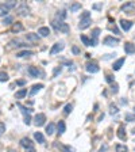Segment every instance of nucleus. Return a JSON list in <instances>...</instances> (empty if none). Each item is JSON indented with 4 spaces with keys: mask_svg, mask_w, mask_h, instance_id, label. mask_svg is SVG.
I'll return each mask as SVG.
<instances>
[{
    "mask_svg": "<svg viewBox=\"0 0 135 152\" xmlns=\"http://www.w3.org/2000/svg\"><path fill=\"white\" fill-rule=\"evenodd\" d=\"M92 23V19H91V14H89L88 11H84L81 15V19H80V23H78V29H81V30H85L91 26Z\"/></svg>",
    "mask_w": 135,
    "mask_h": 152,
    "instance_id": "nucleus-1",
    "label": "nucleus"
},
{
    "mask_svg": "<svg viewBox=\"0 0 135 152\" xmlns=\"http://www.w3.org/2000/svg\"><path fill=\"white\" fill-rule=\"evenodd\" d=\"M51 26H53L57 31H61V33H65V34H68L69 33V26H68V23H64V22H58V21H53V23H51Z\"/></svg>",
    "mask_w": 135,
    "mask_h": 152,
    "instance_id": "nucleus-2",
    "label": "nucleus"
},
{
    "mask_svg": "<svg viewBox=\"0 0 135 152\" xmlns=\"http://www.w3.org/2000/svg\"><path fill=\"white\" fill-rule=\"evenodd\" d=\"M29 11H30V7L26 3H20L18 7H16V14L20 15V16H27V15H29Z\"/></svg>",
    "mask_w": 135,
    "mask_h": 152,
    "instance_id": "nucleus-3",
    "label": "nucleus"
},
{
    "mask_svg": "<svg viewBox=\"0 0 135 152\" xmlns=\"http://www.w3.org/2000/svg\"><path fill=\"white\" fill-rule=\"evenodd\" d=\"M45 121H46V116H45L43 113H39L34 117V124H35L37 126H42V125H45Z\"/></svg>",
    "mask_w": 135,
    "mask_h": 152,
    "instance_id": "nucleus-4",
    "label": "nucleus"
},
{
    "mask_svg": "<svg viewBox=\"0 0 135 152\" xmlns=\"http://www.w3.org/2000/svg\"><path fill=\"white\" fill-rule=\"evenodd\" d=\"M120 10L123 12H127V14H131L132 11L135 10V3L134 1H128V3H124L123 6L120 7Z\"/></svg>",
    "mask_w": 135,
    "mask_h": 152,
    "instance_id": "nucleus-5",
    "label": "nucleus"
},
{
    "mask_svg": "<svg viewBox=\"0 0 135 152\" xmlns=\"http://www.w3.org/2000/svg\"><path fill=\"white\" fill-rule=\"evenodd\" d=\"M65 48L64 42H57V44H54L53 48L50 49V54H56V53H60V52H62Z\"/></svg>",
    "mask_w": 135,
    "mask_h": 152,
    "instance_id": "nucleus-6",
    "label": "nucleus"
},
{
    "mask_svg": "<svg viewBox=\"0 0 135 152\" xmlns=\"http://www.w3.org/2000/svg\"><path fill=\"white\" fill-rule=\"evenodd\" d=\"M103 44H104V45H107V46H115V45H117V44H119V38H114V37L108 36V37H105V38H104Z\"/></svg>",
    "mask_w": 135,
    "mask_h": 152,
    "instance_id": "nucleus-7",
    "label": "nucleus"
},
{
    "mask_svg": "<svg viewBox=\"0 0 135 152\" xmlns=\"http://www.w3.org/2000/svg\"><path fill=\"white\" fill-rule=\"evenodd\" d=\"M86 71L88 72H91V74H97V72L100 71V68H99V65H97L96 63H88L86 64Z\"/></svg>",
    "mask_w": 135,
    "mask_h": 152,
    "instance_id": "nucleus-8",
    "label": "nucleus"
},
{
    "mask_svg": "<svg viewBox=\"0 0 135 152\" xmlns=\"http://www.w3.org/2000/svg\"><path fill=\"white\" fill-rule=\"evenodd\" d=\"M8 46L10 48H26V46H30V45H26V44H23L19 39H12V41H10Z\"/></svg>",
    "mask_w": 135,
    "mask_h": 152,
    "instance_id": "nucleus-9",
    "label": "nucleus"
},
{
    "mask_svg": "<svg viewBox=\"0 0 135 152\" xmlns=\"http://www.w3.org/2000/svg\"><path fill=\"white\" fill-rule=\"evenodd\" d=\"M100 30L99 27H96V29H93V31H92V46H96L97 45V38H99V34H100Z\"/></svg>",
    "mask_w": 135,
    "mask_h": 152,
    "instance_id": "nucleus-10",
    "label": "nucleus"
},
{
    "mask_svg": "<svg viewBox=\"0 0 135 152\" xmlns=\"http://www.w3.org/2000/svg\"><path fill=\"white\" fill-rule=\"evenodd\" d=\"M124 52L126 53H135V44L132 42H126L124 44Z\"/></svg>",
    "mask_w": 135,
    "mask_h": 152,
    "instance_id": "nucleus-11",
    "label": "nucleus"
},
{
    "mask_svg": "<svg viewBox=\"0 0 135 152\" xmlns=\"http://www.w3.org/2000/svg\"><path fill=\"white\" fill-rule=\"evenodd\" d=\"M120 26H122V29H123L124 31H128V30H130V29L132 27V22L122 19V21H120Z\"/></svg>",
    "mask_w": 135,
    "mask_h": 152,
    "instance_id": "nucleus-12",
    "label": "nucleus"
},
{
    "mask_svg": "<svg viewBox=\"0 0 135 152\" xmlns=\"http://www.w3.org/2000/svg\"><path fill=\"white\" fill-rule=\"evenodd\" d=\"M20 145L27 149V148H31V147H32V143H31V140H30L29 137H23L20 140Z\"/></svg>",
    "mask_w": 135,
    "mask_h": 152,
    "instance_id": "nucleus-13",
    "label": "nucleus"
},
{
    "mask_svg": "<svg viewBox=\"0 0 135 152\" xmlns=\"http://www.w3.org/2000/svg\"><path fill=\"white\" fill-rule=\"evenodd\" d=\"M26 38H27V41H31V42H38L39 41V36L35 34V33H29V34H26Z\"/></svg>",
    "mask_w": 135,
    "mask_h": 152,
    "instance_id": "nucleus-14",
    "label": "nucleus"
},
{
    "mask_svg": "<svg viewBox=\"0 0 135 152\" xmlns=\"http://www.w3.org/2000/svg\"><path fill=\"white\" fill-rule=\"evenodd\" d=\"M117 137L120 138V140H126V129L123 125H120L119 129H117Z\"/></svg>",
    "mask_w": 135,
    "mask_h": 152,
    "instance_id": "nucleus-15",
    "label": "nucleus"
},
{
    "mask_svg": "<svg viewBox=\"0 0 135 152\" xmlns=\"http://www.w3.org/2000/svg\"><path fill=\"white\" fill-rule=\"evenodd\" d=\"M124 61H126V59L124 57H122V59H119V60L116 61V63L114 64V71H119V69H120L122 68V65H123V64H124Z\"/></svg>",
    "mask_w": 135,
    "mask_h": 152,
    "instance_id": "nucleus-16",
    "label": "nucleus"
},
{
    "mask_svg": "<svg viewBox=\"0 0 135 152\" xmlns=\"http://www.w3.org/2000/svg\"><path fill=\"white\" fill-rule=\"evenodd\" d=\"M29 74L31 75L32 78H38L41 75V72H39V69L37 67H29Z\"/></svg>",
    "mask_w": 135,
    "mask_h": 152,
    "instance_id": "nucleus-17",
    "label": "nucleus"
},
{
    "mask_svg": "<svg viewBox=\"0 0 135 152\" xmlns=\"http://www.w3.org/2000/svg\"><path fill=\"white\" fill-rule=\"evenodd\" d=\"M34 52L31 50H22V52H18L16 53V57H29V56H32Z\"/></svg>",
    "mask_w": 135,
    "mask_h": 152,
    "instance_id": "nucleus-18",
    "label": "nucleus"
},
{
    "mask_svg": "<svg viewBox=\"0 0 135 152\" xmlns=\"http://www.w3.org/2000/svg\"><path fill=\"white\" fill-rule=\"evenodd\" d=\"M23 30V26H22V23H19V22H16L12 27H11V31L12 33H19V31H22Z\"/></svg>",
    "mask_w": 135,
    "mask_h": 152,
    "instance_id": "nucleus-19",
    "label": "nucleus"
},
{
    "mask_svg": "<svg viewBox=\"0 0 135 152\" xmlns=\"http://www.w3.org/2000/svg\"><path fill=\"white\" fill-rule=\"evenodd\" d=\"M38 34H41V36L42 37H47L50 34V29L49 27H45V26H43V27H41L38 30Z\"/></svg>",
    "mask_w": 135,
    "mask_h": 152,
    "instance_id": "nucleus-20",
    "label": "nucleus"
},
{
    "mask_svg": "<svg viewBox=\"0 0 135 152\" xmlns=\"http://www.w3.org/2000/svg\"><path fill=\"white\" fill-rule=\"evenodd\" d=\"M26 95H27V90L22 88V90H19V91L15 94V98H16V99H22V98H25Z\"/></svg>",
    "mask_w": 135,
    "mask_h": 152,
    "instance_id": "nucleus-21",
    "label": "nucleus"
},
{
    "mask_svg": "<svg viewBox=\"0 0 135 152\" xmlns=\"http://www.w3.org/2000/svg\"><path fill=\"white\" fill-rule=\"evenodd\" d=\"M41 88H43V84H34V86H32V88H31V91H30V95H31V96L35 95V94H37V92H38Z\"/></svg>",
    "mask_w": 135,
    "mask_h": 152,
    "instance_id": "nucleus-22",
    "label": "nucleus"
},
{
    "mask_svg": "<svg viewBox=\"0 0 135 152\" xmlns=\"http://www.w3.org/2000/svg\"><path fill=\"white\" fill-rule=\"evenodd\" d=\"M54 131H56V125H54L53 122H50V124L46 126V133L50 136V134H53V133H54Z\"/></svg>",
    "mask_w": 135,
    "mask_h": 152,
    "instance_id": "nucleus-23",
    "label": "nucleus"
},
{
    "mask_svg": "<svg viewBox=\"0 0 135 152\" xmlns=\"http://www.w3.org/2000/svg\"><path fill=\"white\" fill-rule=\"evenodd\" d=\"M34 137H35V140L38 143H45V137H43V134L41 133V132H35Z\"/></svg>",
    "mask_w": 135,
    "mask_h": 152,
    "instance_id": "nucleus-24",
    "label": "nucleus"
},
{
    "mask_svg": "<svg viewBox=\"0 0 135 152\" xmlns=\"http://www.w3.org/2000/svg\"><path fill=\"white\" fill-rule=\"evenodd\" d=\"M57 128H58V133H60V134L64 133L65 129H66V126H65V122H64V121H60V122H58V125H57Z\"/></svg>",
    "mask_w": 135,
    "mask_h": 152,
    "instance_id": "nucleus-25",
    "label": "nucleus"
},
{
    "mask_svg": "<svg viewBox=\"0 0 135 152\" xmlns=\"http://www.w3.org/2000/svg\"><path fill=\"white\" fill-rule=\"evenodd\" d=\"M56 18H57V19H61V22H62L65 18H66V12H65L64 10L58 11V12H57V15H56ZM57 19H56V21H57Z\"/></svg>",
    "mask_w": 135,
    "mask_h": 152,
    "instance_id": "nucleus-26",
    "label": "nucleus"
},
{
    "mask_svg": "<svg viewBox=\"0 0 135 152\" xmlns=\"http://www.w3.org/2000/svg\"><path fill=\"white\" fill-rule=\"evenodd\" d=\"M81 41L84 42V45H85V46H92V41H91V39H89L86 36H84V34L81 36Z\"/></svg>",
    "mask_w": 135,
    "mask_h": 152,
    "instance_id": "nucleus-27",
    "label": "nucleus"
},
{
    "mask_svg": "<svg viewBox=\"0 0 135 152\" xmlns=\"http://www.w3.org/2000/svg\"><path fill=\"white\" fill-rule=\"evenodd\" d=\"M77 10H81V4H80V3L70 4V12H76Z\"/></svg>",
    "mask_w": 135,
    "mask_h": 152,
    "instance_id": "nucleus-28",
    "label": "nucleus"
},
{
    "mask_svg": "<svg viewBox=\"0 0 135 152\" xmlns=\"http://www.w3.org/2000/svg\"><path fill=\"white\" fill-rule=\"evenodd\" d=\"M18 106H19V109H22V113L25 114V116H30V113H31V111H32L31 109H27V107L22 106V105H18Z\"/></svg>",
    "mask_w": 135,
    "mask_h": 152,
    "instance_id": "nucleus-29",
    "label": "nucleus"
},
{
    "mask_svg": "<svg viewBox=\"0 0 135 152\" xmlns=\"http://www.w3.org/2000/svg\"><path fill=\"white\" fill-rule=\"evenodd\" d=\"M58 147H60L61 149H62V151L64 152H75V149L73 148H70V147H69V145H58Z\"/></svg>",
    "mask_w": 135,
    "mask_h": 152,
    "instance_id": "nucleus-30",
    "label": "nucleus"
},
{
    "mask_svg": "<svg viewBox=\"0 0 135 152\" xmlns=\"http://www.w3.org/2000/svg\"><path fill=\"white\" fill-rule=\"evenodd\" d=\"M127 147L126 145H122V144H117L116 145V152H127Z\"/></svg>",
    "mask_w": 135,
    "mask_h": 152,
    "instance_id": "nucleus-31",
    "label": "nucleus"
},
{
    "mask_svg": "<svg viewBox=\"0 0 135 152\" xmlns=\"http://www.w3.org/2000/svg\"><path fill=\"white\" fill-rule=\"evenodd\" d=\"M126 121L128 122H135V114H126Z\"/></svg>",
    "mask_w": 135,
    "mask_h": 152,
    "instance_id": "nucleus-32",
    "label": "nucleus"
},
{
    "mask_svg": "<svg viewBox=\"0 0 135 152\" xmlns=\"http://www.w3.org/2000/svg\"><path fill=\"white\" fill-rule=\"evenodd\" d=\"M8 80V75L6 72H0V83H3V81H7Z\"/></svg>",
    "mask_w": 135,
    "mask_h": 152,
    "instance_id": "nucleus-33",
    "label": "nucleus"
},
{
    "mask_svg": "<svg viewBox=\"0 0 135 152\" xmlns=\"http://www.w3.org/2000/svg\"><path fill=\"white\" fill-rule=\"evenodd\" d=\"M12 21H14V19H12V16H6V18L3 19V25H11V23H12Z\"/></svg>",
    "mask_w": 135,
    "mask_h": 152,
    "instance_id": "nucleus-34",
    "label": "nucleus"
},
{
    "mask_svg": "<svg viewBox=\"0 0 135 152\" xmlns=\"http://www.w3.org/2000/svg\"><path fill=\"white\" fill-rule=\"evenodd\" d=\"M110 113L111 114H116L117 113V111H119V110H117V107L116 106H115V105H110Z\"/></svg>",
    "mask_w": 135,
    "mask_h": 152,
    "instance_id": "nucleus-35",
    "label": "nucleus"
},
{
    "mask_svg": "<svg viewBox=\"0 0 135 152\" xmlns=\"http://www.w3.org/2000/svg\"><path fill=\"white\" fill-rule=\"evenodd\" d=\"M72 109H73V106H72V105H66V106H65V109H64V113L65 114H69L72 111Z\"/></svg>",
    "mask_w": 135,
    "mask_h": 152,
    "instance_id": "nucleus-36",
    "label": "nucleus"
},
{
    "mask_svg": "<svg viewBox=\"0 0 135 152\" xmlns=\"http://www.w3.org/2000/svg\"><path fill=\"white\" fill-rule=\"evenodd\" d=\"M105 80L108 81V83H112V81H114V76H112V75H105Z\"/></svg>",
    "mask_w": 135,
    "mask_h": 152,
    "instance_id": "nucleus-37",
    "label": "nucleus"
},
{
    "mask_svg": "<svg viewBox=\"0 0 135 152\" xmlns=\"http://www.w3.org/2000/svg\"><path fill=\"white\" fill-rule=\"evenodd\" d=\"M25 124L26 125L31 124V117H30V116H25Z\"/></svg>",
    "mask_w": 135,
    "mask_h": 152,
    "instance_id": "nucleus-38",
    "label": "nucleus"
},
{
    "mask_svg": "<svg viewBox=\"0 0 135 152\" xmlns=\"http://www.w3.org/2000/svg\"><path fill=\"white\" fill-rule=\"evenodd\" d=\"M4 132H6V125H4L3 122H0V136H1Z\"/></svg>",
    "mask_w": 135,
    "mask_h": 152,
    "instance_id": "nucleus-39",
    "label": "nucleus"
},
{
    "mask_svg": "<svg viewBox=\"0 0 135 152\" xmlns=\"http://www.w3.org/2000/svg\"><path fill=\"white\" fill-rule=\"evenodd\" d=\"M117 91H119V86L115 83V84H112V92H114V94H117Z\"/></svg>",
    "mask_w": 135,
    "mask_h": 152,
    "instance_id": "nucleus-40",
    "label": "nucleus"
},
{
    "mask_svg": "<svg viewBox=\"0 0 135 152\" xmlns=\"http://www.w3.org/2000/svg\"><path fill=\"white\" fill-rule=\"evenodd\" d=\"M58 74H61V67H57V68H56V69H54V74H53V76H54V78H56V76H57Z\"/></svg>",
    "mask_w": 135,
    "mask_h": 152,
    "instance_id": "nucleus-41",
    "label": "nucleus"
},
{
    "mask_svg": "<svg viewBox=\"0 0 135 152\" xmlns=\"http://www.w3.org/2000/svg\"><path fill=\"white\" fill-rule=\"evenodd\" d=\"M72 52H73L75 54H78L80 53V49H78L77 46H73V48H72Z\"/></svg>",
    "mask_w": 135,
    "mask_h": 152,
    "instance_id": "nucleus-42",
    "label": "nucleus"
},
{
    "mask_svg": "<svg viewBox=\"0 0 135 152\" xmlns=\"http://www.w3.org/2000/svg\"><path fill=\"white\" fill-rule=\"evenodd\" d=\"M101 7H103V4H93V8H95V10H100Z\"/></svg>",
    "mask_w": 135,
    "mask_h": 152,
    "instance_id": "nucleus-43",
    "label": "nucleus"
},
{
    "mask_svg": "<svg viewBox=\"0 0 135 152\" xmlns=\"http://www.w3.org/2000/svg\"><path fill=\"white\" fill-rule=\"evenodd\" d=\"M16 84H18V86H25L26 84V80H18V81H16Z\"/></svg>",
    "mask_w": 135,
    "mask_h": 152,
    "instance_id": "nucleus-44",
    "label": "nucleus"
},
{
    "mask_svg": "<svg viewBox=\"0 0 135 152\" xmlns=\"http://www.w3.org/2000/svg\"><path fill=\"white\" fill-rule=\"evenodd\" d=\"M26 152H35V149H34V147H31V148H27V149H26Z\"/></svg>",
    "mask_w": 135,
    "mask_h": 152,
    "instance_id": "nucleus-45",
    "label": "nucleus"
},
{
    "mask_svg": "<svg viewBox=\"0 0 135 152\" xmlns=\"http://www.w3.org/2000/svg\"><path fill=\"white\" fill-rule=\"evenodd\" d=\"M8 152H16V151H12V149H10V151H8Z\"/></svg>",
    "mask_w": 135,
    "mask_h": 152,
    "instance_id": "nucleus-46",
    "label": "nucleus"
},
{
    "mask_svg": "<svg viewBox=\"0 0 135 152\" xmlns=\"http://www.w3.org/2000/svg\"><path fill=\"white\" fill-rule=\"evenodd\" d=\"M134 110H135V109H134Z\"/></svg>",
    "mask_w": 135,
    "mask_h": 152,
    "instance_id": "nucleus-47",
    "label": "nucleus"
}]
</instances>
